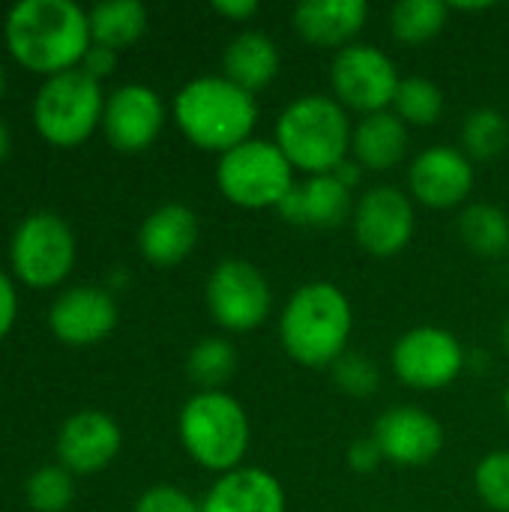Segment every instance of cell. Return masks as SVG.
I'll list each match as a JSON object with an SVG mask.
<instances>
[{
	"mask_svg": "<svg viewBox=\"0 0 509 512\" xmlns=\"http://www.w3.org/2000/svg\"><path fill=\"white\" fill-rule=\"evenodd\" d=\"M333 174H336V177H339V180H342V183L351 189V192H354V189L360 186V180H363V174H366V171H363V168H360L354 159H345V162H342V165H339Z\"/></svg>",
	"mask_w": 509,
	"mask_h": 512,
	"instance_id": "obj_38",
	"label": "cell"
},
{
	"mask_svg": "<svg viewBox=\"0 0 509 512\" xmlns=\"http://www.w3.org/2000/svg\"><path fill=\"white\" fill-rule=\"evenodd\" d=\"M198 237H201L198 213L180 201H171L144 216L138 228V252L147 264L168 270L183 264L195 252Z\"/></svg>",
	"mask_w": 509,
	"mask_h": 512,
	"instance_id": "obj_18",
	"label": "cell"
},
{
	"mask_svg": "<svg viewBox=\"0 0 509 512\" xmlns=\"http://www.w3.org/2000/svg\"><path fill=\"white\" fill-rule=\"evenodd\" d=\"M459 240L480 258H501L509 252V213L498 204H465L456 219Z\"/></svg>",
	"mask_w": 509,
	"mask_h": 512,
	"instance_id": "obj_24",
	"label": "cell"
},
{
	"mask_svg": "<svg viewBox=\"0 0 509 512\" xmlns=\"http://www.w3.org/2000/svg\"><path fill=\"white\" fill-rule=\"evenodd\" d=\"M507 285H509V264H507Z\"/></svg>",
	"mask_w": 509,
	"mask_h": 512,
	"instance_id": "obj_44",
	"label": "cell"
},
{
	"mask_svg": "<svg viewBox=\"0 0 509 512\" xmlns=\"http://www.w3.org/2000/svg\"><path fill=\"white\" fill-rule=\"evenodd\" d=\"M3 90H6V72H3V60H0V96H3Z\"/></svg>",
	"mask_w": 509,
	"mask_h": 512,
	"instance_id": "obj_42",
	"label": "cell"
},
{
	"mask_svg": "<svg viewBox=\"0 0 509 512\" xmlns=\"http://www.w3.org/2000/svg\"><path fill=\"white\" fill-rule=\"evenodd\" d=\"M279 345L303 369H327L351 351L354 306L327 279L303 282L282 306L276 321Z\"/></svg>",
	"mask_w": 509,
	"mask_h": 512,
	"instance_id": "obj_2",
	"label": "cell"
},
{
	"mask_svg": "<svg viewBox=\"0 0 509 512\" xmlns=\"http://www.w3.org/2000/svg\"><path fill=\"white\" fill-rule=\"evenodd\" d=\"M381 465H384V453H381V447H378V441H375L372 435L357 438V441L348 447V468H351L354 474L369 477V474H375Z\"/></svg>",
	"mask_w": 509,
	"mask_h": 512,
	"instance_id": "obj_34",
	"label": "cell"
},
{
	"mask_svg": "<svg viewBox=\"0 0 509 512\" xmlns=\"http://www.w3.org/2000/svg\"><path fill=\"white\" fill-rule=\"evenodd\" d=\"M294 174V165L285 159L276 141L249 138L246 144L219 156L216 189L240 210H276L294 189Z\"/></svg>",
	"mask_w": 509,
	"mask_h": 512,
	"instance_id": "obj_7",
	"label": "cell"
},
{
	"mask_svg": "<svg viewBox=\"0 0 509 512\" xmlns=\"http://www.w3.org/2000/svg\"><path fill=\"white\" fill-rule=\"evenodd\" d=\"M90 36L93 45H105L111 51L135 45L147 33V6L138 0H105L90 12Z\"/></svg>",
	"mask_w": 509,
	"mask_h": 512,
	"instance_id": "obj_25",
	"label": "cell"
},
{
	"mask_svg": "<svg viewBox=\"0 0 509 512\" xmlns=\"http://www.w3.org/2000/svg\"><path fill=\"white\" fill-rule=\"evenodd\" d=\"M509 147V120L498 108H474L462 123V153L471 162H492Z\"/></svg>",
	"mask_w": 509,
	"mask_h": 512,
	"instance_id": "obj_28",
	"label": "cell"
},
{
	"mask_svg": "<svg viewBox=\"0 0 509 512\" xmlns=\"http://www.w3.org/2000/svg\"><path fill=\"white\" fill-rule=\"evenodd\" d=\"M258 0H213V12L225 21L246 24L258 15Z\"/></svg>",
	"mask_w": 509,
	"mask_h": 512,
	"instance_id": "obj_37",
	"label": "cell"
},
{
	"mask_svg": "<svg viewBox=\"0 0 509 512\" xmlns=\"http://www.w3.org/2000/svg\"><path fill=\"white\" fill-rule=\"evenodd\" d=\"M204 303L225 333H255L273 312V291L258 264L246 258H222L207 276Z\"/></svg>",
	"mask_w": 509,
	"mask_h": 512,
	"instance_id": "obj_10",
	"label": "cell"
},
{
	"mask_svg": "<svg viewBox=\"0 0 509 512\" xmlns=\"http://www.w3.org/2000/svg\"><path fill=\"white\" fill-rule=\"evenodd\" d=\"M9 144H12V138H9V129H6V123L0 120V162L9 156Z\"/></svg>",
	"mask_w": 509,
	"mask_h": 512,
	"instance_id": "obj_39",
	"label": "cell"
},
{
	"mask_svg": "<svg viewBox=\"0 0 509 512\" xmlns=\"http://www.w3.org/2000/svg\"><path fill=\"white\" fill-rule=\"evenodd\" d=\"M177 435L198 468L222 477L246 465L252 423L243 402L228 390H198L180 408Z\"/></svg>",
	"mask_w": 509,
	"mask_h": 512,
	"instance_id": "obj_5",
	"label": "cell"
},
{
	"mask_svg": "<svg viewBox=\"0 0 509 512\" xmlns=\"http://www.w3.org/2000/svg\"><path fill=\"white\" fill-rule=\"evenodd\" d=\"M75 234L51 210L27 213L9 240V264L27 288H57L75 267Z\"/></svg>",
	"mask_w": 509,
	"mask_h": 512,
	"instance_id": "obj_8",
	"label": "cell"
},
{
	"mask_svg": "<svg viewBox=\"0 0 509 512\" xmlns=\"http://www.w3.org/2000/svg\"><path fill=\"white\" fill-rule=\"evenodd\" d=\"M450 21V6L441 0H402L390 9V33L402 45L432 42Z\"/></svg>",
	"mask_w": 509,
	"mask_h": 512,
	"instance_id": "obj_26",
	"label": "cell"
},
{
	"mask_svg": "<svg viewBox=\"0 0 509 512\" xmlns=\"http://www.w3.org/2000/svg\"><path fill=\"white\" fill-rule=\"evenodd\" d=\"M504 411H507V417H509V384H507V390H504Z\"/></svg>",
	"mask_w": 509,
	"mask_h": 512,
	"instance_id": "obj_43",
	"label": "cell"
},
{
	"mask_svg": "<svg viewBox=\"0 0 509 512\" xmlns=\"http://www.w3.org/2000/svg\"><path fill=\"white\" fill-rule=\"evenodd\" d=\"M168 120L162 96L147 84H123L111 90L102 111V132L120 153H144L156 144Z\"/></svg>",
	"mask_w": 509,
	"mask_h": 512,
	"instance_id": "obj_15",
	"label": "cell"
},
{
	"mask_svg": "<svg viewBox=\"0 0 509 512\" xmlns=\"http://www.w3.org/2000/svg\"><path fill=\"white\" fill-rule=\"evenodd\" d=\"M282 54L273 36L261 30H240L222 54V75L252 96L279 78Z\"/></svg>",
	"mask_w": 509,
	"mask_h": 512,
	"instance_id": "obj_23",
	"label": "cell"
},
{
	"mask_svg": "<svg viewBox=\"0 0 509 512\" xmlns=\"http://www.w3.org/2000/svg\"><path fill=\"white\" fill-rule=\"evenodd\" d=\"M9 54L30 72L54 78L78 69L93 45L87 9L75 0H21L6 12Z\"/></svg>",
	"mask_w": 509,
	"mask_h": 512,
	"instance_id": "obj_1",
	"label": "cell"
},
{
	"mask_svg": "<svg viewBox=\"0 0 509 512\" xmlns=\"http://www.w3.org/2000/svg\"><path fill=\"white\" fill-rule=\"evenodd\" d=\"M201 512H288V495L273 471L243 465L213 480Z\"/></svg>",
	"mask_w": 509,
	"mask_h": 512,
	"instance_id": "obj_20",
	"label": "cell"
},
{
	"mask_svg": "<svg viewBox=\"0 0 509 512\" xmlns=\"http://www.w3.org/2000/svg\"><path fill=\"white\" fill-rule=\"evenodd\" d=\"M237 348L225 336L201 339L186 357V375L198 390H225V384L237 375Z\"/></svg>",
	"mask_w": 509,
	"mask_h": 512,
	"instance_id": "obj_27",
	"label": "cell"
},
{
	"mask_svg": "<svg viewBox=\"0 0 509 512\" xmlns=\"http://www.w3.org/2000/svg\"><path fill=\"white\" fill-rule=\"evenodd\" d=\"M477 186V168L453 144H432L411 159L408 195L429 210H459Z\"/></svg>",
	"mask_w": 509,
	"mask_h": 512,
	"instance_id": "obj_13",
	"label": "cell"
},
{
	"mask_svg": "<svg viewBox=\"0 0 509 512\" xmlns=\"http://www.w3.org/2000/svg\"><path fill=\"white\" fill-rule=\"evenodd\" d=\"M171 117L192 147L222 156L255 138L258 99L225 75H198L174 93Z\"/></svg>",
	"mask_w": 509,
	"mask_h": 512,
	"instance_id": "obj_3",
	"label": "cell"
},
{
	"mask_svg": "<svg viewBox=\"0 0 509 512\" xmlns=\"http://www.w3.org/2000/svg\"><path fill=\"white\" fill-rule=\"evenodd\" d=\"M15 318H18V294H15L12 279L0 270V342L15 327Z\"/></svg>",
	"mask_w": 509,
	"mask_h": 512,
	"instance_id": "obj_36",
	"label": "cell"
},
{
	"mask_svg": "<svg viewBox=\"0 0 509 512\" xmlns=\"http://www.w3.org/2000/svg\"><path fill=\"white\" fill-rule=\"evenodd\" d=\"M105 99L102 84L84 69L60 72L39 87L33 99V126L51 147L72 150L102 126Z\"/></svg>",
	"mask_w": 509,
	"mask_h": 512,
	"instance_id": "obj_6",
	"label": "cell"
},
{
	"mask_svg": "<svg viewBox=\"0 0 509 512\" xmlns=\"http://www.w3.org/2000/svg\"><path fill=\"white\" fill-rule=\"evenodd\" d=\"M444 108H447L444 90L435 81H429V78L411 75V78H402L390 111L408 129H414V126L426 129V126H435L444 117Z\"/></svg>",
	"mask_w": 509,
	"mask_h": 512,
	"instance_id": "obj_29",
	"label": "cell"
},
{
	"mask_svg": "<svg viewBox=\"0 0 509 512\" xmlns=\"http://www.w3.org/2000/svg\"><path fill=\"white\" fill-rule=\"evenodd\" d=\"M351 111H345L330 93H303L276 117L273 141L306 177L333 174L351 159Z\"/></svg>",
	"mask_w": 509,
	"mask_h": 512,
	"instance_id": "obj_4",
	"label": "cell"
},
{
	"mask_svg": "<svg viewBox=\"0 0 509 512\" xmlns=\"http://www.w3.org/2000/svg\"><path fill=\"white\" fill-rule=\"evenodd\" d=\"M501 345H504V351L509 354V318L504 321V327H501Z\"/></svg>",
	"mask_w": 509,
	"mask_h": 512,
	"instance_id": "obj_41",
	"label": "cell"
},
{
	"mask_svg": "<svg viewBox=\"0 0 509 512\" xmlns=\"http://www.w3.org/2000/svg\"><path fill=\"white\" fill-rule=\"evenodd\" d=\"M294 30L306 45L342 51L363 33L369 21L366 0H303L291 12Z\"/></svg>",
	"mask_w": 509,
	"mask_h": 512,
	"instance_id": "obj_21",
	"label": "cell"
},
{
	"mask_svg": "<svg viewBox=\"0 0 509 512\" xmlns=\"http://www.w3.org/2000/svg\"><path fill=\"white\" fill-rule=\"evenodd\" d=\"M357 246L372 258H396L417 231V207L399 186H372L354 204L351 216Z\"/></svg>",
	"mask_w": 509,
	"mask_h": 512,
	"instance_id": "obj_12",
	"label": "cell"
},
{
	"mask_svg": "<svg viewBox=\"0 0 509 512\" xmlns=\"http://www.w3.org/2000/svg\"><path fill=\"white\" fill-rule=\"evenodd\" d=\"M399 84L402 75L396 60L372 42H354L333 54L330 96L345 111H357L360 117L390 111Z\"/></svg>",
	"mask_w": 509,
	"mask_h": 512,
	"instance_id": "obj_11",
	"label": "cell"
},
{
	"mask_svg": "<svg viewBox=\"0 0 509 512\" xmlns=\"http://www.w3.org/2000/svg\"><path fill=\"white\" fill-rule=\"evenodd\" d=\"M123 447V432L117 420L105 411L87 408L63 420L57 432V459L69 474H99L105 471Z\"/></svg>",
	"mask_w": 509,
	"mask_h": 512,
	"instance_id": "obj_17",
	"label": "cell"
},
{
	"mask_svg": "<svg viewBox=\"0 0 509 512\" xmlns=\"http://www.w3.org/2000/svg\"><path fill=\"white\" fill-rule=\"evenodd\" d=\"M54 339L72 348H87L108 339L117 327V303L108 288L75 285L66 288L48 309Z\"/></svg>",
	"mask_w": 509,
	"mask_h": 512,
	"instance_id": "obj_16",
	"label": "cell"
},
{
	"mask_svg": "<svg viewBox=\"0 0 509 512\" xmlns=\"http://www.w3.org/2000/svg\"><path fill=\"white\" fill-rule=\"evenodd\" d=\"M135 512H201V501L177 486H153L135 501Z\"/></svg>",
	"mask_w": 509,
	"mask_h": 512,
	"instance_id": "obj_33",
	"label": "cell"
},
{
	"mask_svg": "<svg viewBox=\"0 0 509 512\" xmlns=\"http://www.w3.org/2000/svg\"><path fill=\"white\" fill-rule=\"evenodd\" d=\"M126 285V273L123 270H114L111 276H108V288H123Z\"/></svg>",
	"mask_w": 509,
	"mask_h": 512,
	"instance_id": "obj_40",
	"label": "cell"
},
{
	"mask_svg": "<svg viewBox=\"0 0 509 512\" xmlns=\"http://www.w3.org/2000/svg\"><path fill=\"white\" fill-rule=\"evenodd\" d=\"M372 438L378 441L384 462H390L396 468H426L444 450L441 420L420 405L387 408L375 420Z\"/></svg>",
	"mask_w": 509,
	"mask_h": 512,
	"instance_id": "obj_14",
	"label": "cell"
},
{
	"mask_svg": "<svg viewBox=\"0 0 509 512\" xmlns=\"http://www.w3.org/2000/svg\"><path fill=\"white\" fill-rule=\"evenodd\" d=\"M354 204V192L336 174H318L294 183V189L282 198L276 213L291 225L330 231L351 222Z\"/></svg>",
	"mask_w": 509,
	"mask_h": 512,
	"instance_id": "obj_19",
	"label": "cell"
},
{
	"mask_svg": "<svg viewBox=\"0 0 509 512\" xmlns=\"http://www.w3.org/2000/svg\"><path fill=\"white\" fill-rule=\"evenodd\" d=\"M27 504L36 512H66L75 498V480L63 465H45L27 477Z\"/></svg>",
	"mask_w": 509,
	"mask_h": 512,
	"instance_id": "obj_30",
	"label": "cell"
},
{
	"mask_svg": "<svg viewBox=\"0 0 509 512\" xmlns=\"http://www.w3.org/2000/svg\"><path fill=\"white\" fill-rule=\"evenodd\" d=\"M114 66H117V51H111L105 45H90V51L84 54L78 69H84L93 81L102 84V78H108L114 72Z\"/></svg>",
	"mask_w": 509,
	"mask_h": 512,
	"instance_id": "obj_35",
	"label": "cell"
},
{
	"mask_svg": "<svg viewBox=\"0 0 509 512\" xmlns=\"http://www.w3.org/2000/svg\"><path fill=\"white\" fill-rule=\"evenodd\" d=\"M411 150V129L393 114L378 111L366 114L354 123L351 135V159L372 174H384L399 168Z\"/></svg>",
	"mask_w": 509,
	"mask_h": 512,
	"instance_id": "obj_22",
	"label": "cell"
},
{
	"mask_svg": "<svg viewBox=\"0 0 509 512\" xmlns=\"http://www.w3.org/2000/svg\"><path fill=\"white\" fill-rule=\"evenodd\" d=\"M330 378L336 384L339 393L351 396V399H369L381 390V369L369 354L360 351H348L345 357H339L330 366Z\"/></svg>",
	"mask_w": 509,
	"mask_h": 512,
	"instance_id": "obj_31",
	"label": "cell"
},
{
	"mask_svg": "<svg viewBox=\"0 0 509 512\" xmlns=\"http://www.w3.org/2000/svg\"><path fill=\"white\" fill-rule=\"evenodd\" d=\"M474 492L492 512H509V450H492L477 462Z\"/></svg>",
	"mask_w": 509,
	"mask_h": 512,
	"instance_id": "obj_32",
	"label": "cell"
},
{
	"mask_svg": "<svg viewBox=\"0 0 509 512\" xmlns=\"http://www.w3.org/2000/svg\"><path fill=\"white\" fill-rule=\"evenodd\" d=\"M390 369L408 390L438 393L456 384L468 369V351L453 330L420 324L396 339L390 351Z\"/></svg>",
	"mask_w": 509,
	"mask_h": 512,
	"instance_id": "obj_9",
	"label": "cell"
}]
</instances>
